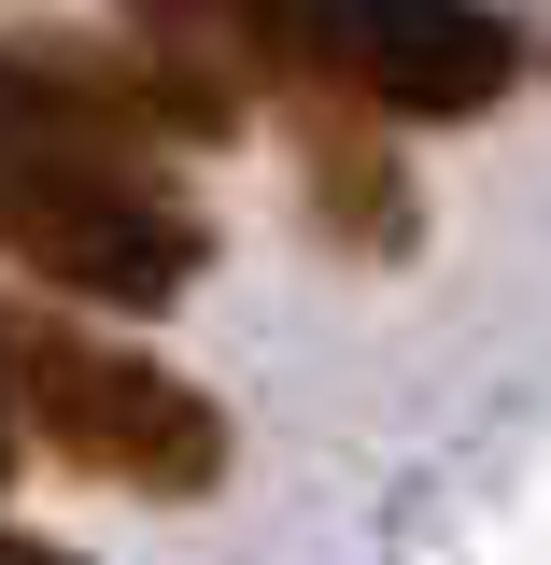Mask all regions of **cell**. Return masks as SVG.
I'll use <instances>...</instances> for the list:
<instances>
[{"instance_id": "obj_2", "label": "cell", "mask_w": 551, "mask_h": 565, "mask_svg": "<svg viewBox=\"0 0 551 565\" xmlns=\"http://www.w3.org/2000/svg\"><path fill=\"white\" fill-rule=\"evenodd\" d=\"M170 57L269 71L297 99H340L382 128H453L523 85V29L495 0H128Z\"/></svg>"}, {"instance_id": "obj_1", "label": "cell", "mask_w": 551, "mask_h": 565, "mask_svg": "<svg viewBox=\"0 0 551 565\" xmlns=\"http://www.w3.org/2000/svg\"><path fill=\"white\" fill-rule=\"evenodd\" d=\"M212 128H226V71L170 57V43L156 57L0 43V255L85 311H170L212 269V226L156 141H212Z\"/></svg>"}, {"instance_id": "obj_4", "label": "cell", "mask_w": 551, "mask_h": 565, "mask_svg": "<svg viewBox=\"0 0 551 565\" xmlns=\"http://www.w3.org/2000/svg\"><path fill=\"white\" fill-rule=\"evenodd\" d=\"M297 170H311V212H326V241L340 255H411V170H396V141L382 114H340V99H311V128H297Z\"/></svg>"}, {"instance_id": "obj_3", "label": "cell", "mask_w": 551, "mask_h": 565, "mask_svg": "<svg viewBox=\"0 0 551 565\" xmlns=\"http://www.w3.org/2000/svg\"><path fill=\"white\" fill-rule=\"evenodd\" d=\"M0 424L114 494H212L226 481V411L184 367L71 326L57 297H0Z\"/></svg>"}, {"instance_id": "obj_6", "label": "cell", "mask_w": 551, "mask_h": 565, "mask_svg": "<svg viewBox=\"0 0 551 565\" xmlns=\"http://www.w3.org/2000/svg\"><path fill=\"white\" fill-rule=\"evenodd\" d=\"M0 467H14V424H0Z\"/></svg>"}, {"instance_id": "obj_5", "label": "cell", "mask_w": 551, "mask_h": 565, "mask_svg": "<svg viewBox=\"0 0 551 565\" xmlns=\"http://www.w3.org/2000/svg\"><path fill=\"white\" fill-rule=\"evenodd\" d=\"M0 565H85V552H57V537H29V523H0Z\"/></svg>"}]
</instances>
